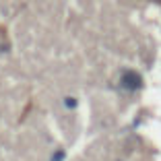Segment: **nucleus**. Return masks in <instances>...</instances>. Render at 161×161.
Instances as JSON below:
<instances>
[{
	"instance_id": "obj_1",
	"label": "nucleus",
	"mask_w": 161,
	"mask_h": 161,
	"mask_svg": "<svg viewBox=\"0 0 161 161\" xmlns=\"http://www.w3.org/2000/svg\"><path fill=\"white\" fill-rule=\"evenodd\" d=\"M124 83H126L130 89H138V87H140V79H138L136 74H132V72H130L126 79H124Z\"/></svg>"
}]
</instances>
